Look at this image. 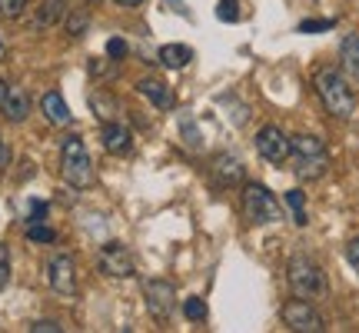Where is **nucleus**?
I'll return each mask as SVG.
<instances>
[{
    "instance_id": "1",
    "label": "nucleus",
    "mask_w": 359,
    "mask_h": 333,
    "mask_svg": "<svg viewBox=\"0 0 359 333\" xmlns=\"http://www.w3.org/2000/svg\"><path fill=\"white\" fill-rule=\"evenodd\" d=\"M313 87H316V93H320L326 114L339 117V120H349V117H353V110H356V97H353V87H349L346 77H343L336 67H323V70H316Z\"/></svg>"
},
{
    "instance_id": "2",
    "label": "nucleus",
    "mask_w": 359,
    "mask_h": 333,
    "mask_svg": "<svg viewBox=\"0 0 359 333\" xmlns=\"http://www.w3.org/2000/svg\"><path fill=\"white\" fill-rule=\"evenodd\" d=\"M293 157H296V177L299 180H320L330 170V150L313 133L293 137Z\"/></svg>"
},
{
    "instance_id": "3",
    "label": "nucleus",
    "mask_w": 359,
    "mask_h": 333,
    "mask_svg": "<svg viewBox=\"0 0 359 333\" xmlns=\"http://www.w3.org/2000/svg\"><path fill=\"white\" fill-rule=\"evenodd\" d=\"M60 174L77 190H87L93 183V160H90L80 137H64V143H60Z\"/></svg>"
},
{
    "instance_id": "4",
    "label": "nucleus",
    "mask_w": 359,
    "mask_h": 333,
    "mask_svg": "<svg viewBox=\"0 0 359 333\" xmlns=\"http://www.w3.org/2000/svg\"><path fill=\"white\" fill-rule=\"evenodd\" d=\"M286 273H290V290H293L296 296H303V300H320V296L326 294V273H323V267L316 260H309V256L299 254L290 260Z\"/></svg>"
},
{
    "instance_id": "5",
    "label": "nucleus",
    "mask_w": 359,
    "mask_h": 333,
    "mask_svg": "<svg viewBox=\"0 0 359 333\" xmlns=\"http://www.w3.org/2000/svg\"><path fill=\"white\" fill-rule=\"evenodd\" d=\"M243 214L250 223H276L283 217V204L263 183H246L243 187Z\"/></svg>"
},
{
    "instance_id": "6",
    "label": "nucleus",
    "mask_w": 359,
    "mask_h": 333,
    "mask_svg": "<svg viewBox=\"0 0 359 333\" xmlns=\"http://www.w3.org/2000/svg\"><path fill=\"white\" fill-rule=\"evenodd\" d=\"M283 323L296 333H323L326 330V320L320 317V310L313 307L309 300H290L286 307H283Z\"/></svg>"
},
{
    "instance_id": "7",
    "label": "nucleus",
    "mask_w": 359,
    "mask_h": 333,
    "mask_svg": "<svg viewBox=\"0 0 359 333\" xmlns=\"http://www.w3.org/2000/svg\"><path fill=\"white\" fill-rule=\"evenodd\" d=\"M47 283H50L53 294H60V296L77 294V263H74V256L53 254L47 260Z\"/></svg>"
},
{
    "instance_id": "8",
    "label": "nucleus",
    "mask_w": 359,
    "mask_h": 333,
    "mask_svg": "<svg viewBox=\"0 0 359 333\" xmlns=\"http://www.w3.org/2000/svg\"><path fill=\"white\" fill-rule=\"evenodd\" d=\"M257 154L263 157V160H269V164H286V160L293 157V141H290L280 127L266 124V127L257 130Z\"/></svg>"
},
{
    "instance_id": "9",
    "label": "nucleus",
    "mask_w": 359,
    "mask_h": 333,
    "mask_svg": "<svg viewBox=\"0 0 359 333\" xmlns=\"http://www.w3.org/2000/svg\"><path fill=\"white\" fill-rule=\"evenodd\" d=\"M97 263H100V270L107 273V277H116V280H127V277H133V273H137L133 254H130L123 244H116V240H110V244L100 247Z\"/></svg>"
},
{
    "instance_id": "10",
    "label": "nucleus",
    "mask_w": 359,
    "mask_h": 333,
    "mask_svg": "<svg viewBox=\"0 0 359 333\" xmlns=\"http://www.w3.org/2000/svg\"><path fill=\"white\" fill-rule=\"evenodd\" d=\"M143 296H147V310L156 320H170L177 310V290L167 280H147L143 283Z\"/></svg>"
},
{
    "instance_id": "11",
    "label": "nucleus",
    "mask_w": 359,
    "mask_h": 333,
    "mask_svg": "<svg viewBox=\"0 0 359 333\" xmlns=\"http://www.w3.org/2000/svg\"><path fill=\"white\" fill-rule=\"evenodd\" d=\"M100 141H103V150L114 157H127L130 150H133V133H130L123 124H116V120H107V124H103Z\"/></svg>"
},
{
    "instance_id": "12",
    "label": "nucleus",
    "mask_w": 359,
    "mask_h": 333,
    "mask_svg": "<svg viewBox=\"0 0 359 333\" xmlns=\"http://www.w3.org/2000/svg\"><path fill=\"white\" fill-rule=\"evenodd\" d=\"M213 174L223 187H230V183H240L243 180V160L233 154H217L213 157Z\"/></svg>"
},
{
    "instance_id": "13",
    "label": "nucleus",
    "mask_w": 359,
    "mask_h": 333,
    "mask_svg": "<svg viewBox=\"0 0 359 333\" xmlns=\"http://www.w3.org/2000/svg\"><path fill=\"white\" fill-rule=\"evenodd\" d=\"M137 93H143V97L154 103V107H160V110H170V107H173V93H170V87L163 80H154V77L137 80Z\"/></svg>"
},
{
    "instance_id": "14",
    "label": "nucleus",
    "mask_w": 359,
    "mask_h": 333,
    "mask_svg": "<svg viewBox=\"0 0 359 333\" xmlns=\"http://www.w3.org/2000/svg\"><path fill=\"white\" fill-rule=\"evenodd\" d=\"M4 117L11 120V124H24L27 114H30V100H27L24 87H7V97H4Z\"/></svg>"
},
{
    "instance_id": "15",
    "label": "nucleus",
    "mask_w": 359,
    "mask_h": 333,
    "mask_svg": "<svg viewBox=\"0 0 359 333\" xmlns=\"http://www.w3.org/2000/svg\"><path fill=\"white\" fill-rule=\"evenodd\" d=\"M40 107H43V117L50 120V124H57V127H67L70 120H74V114H70V107H67V100L57 93V90H50V93H43V100H40Z\"/></svg>"
},
{
    "instance_id": "16",
    "label": "nucleus",
    "mask_w": 359,
    "mask_h": 333,
    "mask_svg": "<svg viewBox=\"0 0 359 333\" xmlns=\"http://www.w3.org/2000/svg\"><path fill=\"white\" fill-rule=\"evenodd\" d=\"M64 17H67V0H43L37 17H34V27H37V30H47V27L60 24Z\"/></svg>"
},
{
    "instance_id": "17",
    "label": "nucleus",
    "mask_w": 359,
    "mask_h": 333,
    "mask_svg": "<svg viewBox=\"0 0 359 333\" xmlns=\"http://www.w3.org/2000/svg\"><path fill=\"white\" fill-rule=\"evenodd\" d=\"M160 64L170 67V70H183V67L193 60V51L187 47V44H167V47H160Z\"/></svg>"
},
{
    "instance_id": "18",
    "label": "nucleus",
    "mask_w": 359,
    "mask_h": 333,
    "mask_svg": "<svg viewBox=\"0 0 359 333\" xmlns=\"http://www.w3.org/2000/svg\"><path fill=\"white\" fill-rule=\"evenodd\" d=\"M339 53H343V67H346L349 80L359 84V34H346L339 44Z\"/></svg>"
},
{
    "instance_id": "19",
    "label": "nucleus",
    "mask_w": 359,
    "mask_h": 333,
    "mask_svg": "<svg viewBox=\"0 0 359 333\" xmlns=\"http://www.w3.org/2000/svg\"><path fill=\"white\" fill-rule=\"evenodd\" d=\"M90 107H93V114L100 117L103 124L116 117V100L107 93V90H93V93H90Z\"/></svg>"
},
{
    "instance_id": "20",
    "label": "nucleus",
    "mask_w": 359,
    "mask_h": 333,
    "mask_svg": "<svg viewBox=\"0 0 359 333\" xmlns=\"http://www.w3.org/2000/svg\"><path fill=\"white\" fill-rule=\"evenodd\" d=\"M283 200H286V207L293 210V223H296V227H306V223H309V217H306V197H303L299 190H290Z\"/></svg>"
},
{
    "instance_id": "21",
    "label": "nucleus",
    "mask_w": 359,
    "mask_h": 333,
    "mask_svg": "<svg viewBox=\"0 0 359 333\" xmlns=\"http://www.w3.org/2000/svg\"><path fill=\"white\" fill-rule=\"evenodd\" d=\"M87 27H90V13L87 11H70L67 13V34H70V37H83Z\"/></svg>"
},
{
    "instance_id": "22",
    "label": "nucleus",
    "mask_w": 359,
    "mask_h": 333,
    "mask_svg": "<svg viewBox=\"0 0 359 333\" xmlns=\"http://www.w3.org/2000/svg\"><path fill=\"white\" fill-rule=\"evenodd\" d=\"M183 317L187 320H206V303L200 300V296H190V300H183Z\"/></svg>"
},
{
    "instance_id": "23",
    "label": "nucleus",
    "mask_w": 359,
    "mask_h": 333,
    "mask_svg": "<svg viewBox=\"0 0 359 333\" xmlns=\"http://www.w3.org/2000/svg\"><path fill=\"white\" fill-rule=\"evenodd\" d=\"M27 240H34V244H53V240H57V233H53L50 227L30 223V230H27Z\"/></svg>"
},
{
    "instance_id": "24",
    "label": "nucleus",
    "mask_w": 359,
    "mask_h": 333,
    "mask_svg": "<svg viewBox=\"0 0 359 333\" xmlns=\"http://www.w3.org/2000/svg\"><path fill=\"white\" fill-rule=\"evenodd\" d=\"M217 17L223 20V24H236V20H240V11H236V0H219Z\"/></svg>"
},
{
    "instance_id": "25",
    "label": "nucleus",
    "mask_w": 359,
    "mask_h": 333,
    "mask_svg": "<svg viewBox=\"0 0 359 333\" xmlns=\"http://www.w3.org/2000/svg\"><path fill=\"white\" fill-rule=\"evenodd\" d=\"M27 0H0V13L7 17V20H17L20 13H24Z\"/></svg>"
},
{
    "instance_id": "26",
    "label": "nucleus",
    "mask_w": 359,
    "mask_h": 333,
    "mask_svg": "<svg viewBox=\"0 0 359 333\" xmlns=\"http://www.w3.org/2000/svg\"><path fill=\"white\" fill-rule=\"evenodd\" d=\"M11 283V250L7 244H0V290Z\"/></svg>"
},
{
    "instance_id": "27",
    "label": "nucleus",
    "mask_w": 359,
    "mask_h": 333,
    "mask_svg": "<svg viewBox=\"0 0 359 333\" xmlns=\"http://www.w3.org/2000/svg\"><path fill=\"white\" fill-rule=\"evenodd\" d=\"M127 40H120V37H110L107 40V57H110V60H123V57H127Z\"/></svg>"
},
{
    "instance_id": "28",
    "label": "nucleus",
    "mask_w": 359,
    "mask_h": 333,
    "mask_svg": "<svg viewBox=\"0 0 359 333\" xmlns=\"http://www.w3.org/2000/svg\"><path fill=\"white\" fill-rule=\"evenodd\" d=\"M320 30H333V20H303L299 34H320Z\"/></svg>"
},
{
    "instance_id": "29",
    "label": "nucleus",
    "mask_w": 359,
    "mask_h": 333,
    "mask_svg": "<svg viewBox=\"0 0 359 333\" xmlns=\"http://www.w3.org/2000/svg\"><path fill=\"white\" fill-rule=\"evenodd\" d=\"M47 217V204L43 200H30V214H27V223H43Z\"/></svg>"
},
{
    "instance_id": "30",
    "label": "nucleus",
    "mask_w": 359,
    "mask_h": 333,
    "mask_svg": "<svg viewBox=\"0 0 359 333\" xmlns=\"http://www.w3.org/2000/svg\"><path fill=\"white\" fill-rule=\"evenodd\" d=\"M64 327L57 320H37V323H30V333H60Z\"/></svg>"
},
{
    "instance_id": "31",
    "label": "nucleus",
    "mask_w": 359,
    "mask_h": 333,
    "mask_svg": "<svg viewBox=\"0 0 359 333\" xmlns=\"http://www.w3.org/2000/svg\"><path fill=\"white\" fill-rule=\"evenodd\" d=\"M346 260H349V267L359 273V237H353L346 244Z\"/></svg>"
},
{
    "instance_id": "32",
    "label": "nucleus",
    "mask_w": 359,
    "mask_h": 333,
    "mask_svg": "<svg viewBox=\"0 0 359 333\" xmlns=\"http://www.w3.org/2000/svg\"><path fill=\"white\" fill-rule=\"evenodd\" d=\"M7 164H11V147H7V141L0 137V170H4Z\"/></svg>"
},
{
    "instance_id": "33",
    "label": "nucleus",
    "mask_w": 359,
    "mask_h": 333,
    "mask_svg": "<svg viewBox=\"0 0 359 333\" xmlns=\"http://www.w3.org/2000/svg\"><path fill=\"white\" fill-rule=\"evenodd\" d=\"M116 4H120V7H140L143 0H116Z\"/></svg>"
},
{
    "instance_id": "34",
    "label": "nucleus",
    "mask_w": 359,
    "mask_h": 333,
    "mask_svg": "<svg viewBox=\"0 0 359 333\" xmlns=\"http://www.w3.org/2000/svg\"><path fill=\"white\" fill-rule=\"evenodd\" d=\"M4 97H7V84L0 80V107H4Z\"/></svg>"
},
{
    "instance_id": "35",
    "label": "nucleus",
    "mask_w": 359,
    "mask_h": 333,
    "mask_svg": "<svg viewBox=\"0 0 359 333\" xmlns=\"http://www.w3.org/2000/svg\"><path fill=\"white\" fill-rule=\"evenodd\" d=\"M4 53H7V44H4V37H0V60H4Z\"/></svg>"
}]
</instances>
